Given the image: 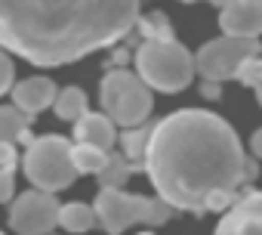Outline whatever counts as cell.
<instances>
[{
    "instance_id": "cell-21",
    "label": "cell",
    "mask_w": 262,
    "mask_h": 235,
    "mask_svg": "<svg viewBox=\"0 0 262 235\" xmlns=\"http://www.w3.org/2000/svg\"><path fill=\"white\" fill-rule=\"evenodd\" d=\"M16 198V173L13 167H0V204Z\"/></svg>"
},
{
    "instance_id": "cell-27",
    "label": "cell",
    "mask_w": 262,
    "mask_h": 235,
    "mask_svg": "<svg viewBox=\"0 0 262 235\" xmlns=\"http://www.w3.org/2000/svg\"><path fill=\"white\" fill-rule=\"evenodd\" d=\"M0 235H4V232H0Z\"/></svg>"
},
{
    "instance_id": "cell-20",
    "label": "cell",
    "mask_w": 262,
    "mask_h": 235,
    "mask_svg": "<svg viewBox=\"0 0 262 235\" xmlns=\"http://www.w3.org/2000/svg\"><path fill=\"white\" fill-rule=\"evenodd\" d=\"M13 84H16V65H13L10 53L0 47V96L10 93V90H13Z\"/></svg>"
},
{
    "instance_id": "cell-18",
    "label": "cell",
    "mask_w": 262,
    "mask_h": 235,
    "mask_svg": "<svg viewBox=\"0 0 262 235\" xmlns=\"http://www.w3.org/2000/svg\"><path fill=\"white\" fill-rule=\"evenodd\" d=\"M136 25L142 28L145 41H173V25H170V19H167L164 13H151L148 19L139 16Z\"/></svg>"
},
{
    "instance_id": "cell-24",
    "label": "cell",
    "mask_w": 262,
    "mask_h": 235,
    "mask_svg": "<svg viewBox=\"0 0 262 235\" xmlns=\"http://www.w3.org/2000/svg\"><path fill=\"white\" fill-rule=\"evenodd\" d=\"M253 90H256V99H259V105H262V53H259V77H256Z\"/></svg>"
},
{
    "instance_id": "cell-11",
    "label": "cell",
    "mask_w": 262,
    "mask_h": 235,
    "mask_svg": "<svg viewBox=\"0 0 262 235\" xmlns=\"http://www.w3.org/2000/svg\"><path fill=\"white\" fill-rule=\"evenodd\" d=\"M59 90L50 77H25L19 84H13V105L28 118V114H40L43 108H50L56 102Z\"/></svg>"
},
{
    "instance_id": "cell-15",
    "label": "cell",
    "mask_w": 262,
    "mask_h": 235,
    "mask_svg": "<svg viewBox=\"0 0 262 235\" xmlns=\"http://www.w3.org/2000/svg\"><path fill=\"white\" fill-rule=\"evenodd\" d=\"M53 108H56V114L62 118V121L77 124L80 118L90 111V108H86V93H83L80 87H65V90H59V96H56Z\"/></svg>"
},
{
    "instance_id": "cell-26",
    "label": "cell",
    "mask_w": 262,
    "mask_h": 235,
    "mask_svg": "<svg viewBox=\"0 0 262 235\" xmlns=\"http://www.w3.org/2000/svg\"><path fill=\"white\" fill-rule=\"evenodd\" d=\"M50 235H56V232H50Z\"/></svg>"
},
{
    "instance_id": "cell-25",
    "label": "cell",
    "mask_w": 262,
    "mask_h": 235,
    "mask_svg": "<svg viewBox=\"0 0 262 235\" xmlns=\"http://www.w3.org/2000/svg\"><path fill=\"white\" fill-rule=\"evenodd\" d=\"M182 4H201V0H182Z\"/></svg>"
},
{
    "instance_id": "cell-17",
    "label": "cell",
    "mask_w": 262,
    "mask_h": 235,
    "mask_svg": "<svg viewBox=\"0 0 262 235\" xmlns=\"http://www.w3.org/2000/svg\"><path fill=\"white\" fill-rule=\"evenodd\" d=\"M71 158H74V170H77V173H99V170L105 167L108 152L77 143V146H74V152H71Z\"/></svg>"
},
{
    "instance_id": "cell-10",
    "label": "cell",
    "mask_w": 262,
    "mask_h": 235,
    "mask_svg": "<svg viewBox=\"0 0 262 235\" xmlns=\"http://www.w3.org/2000/svg\"><path fill=\"white\" fill-rule=\"evenodd\" d=\"M213 235H262V192L237 198L222 213Z\"/></svg>"
},
{
    "instance_id": "cell-7",
    "label": "cell",
    "mask_w": 262,
    "mask_h": 235,
    "mask_svg": "<svg viewBox=\"0 0 262 235\" xmlns=\"http://www.w3.org/2000/svg\"><path fill=\"white\" fill-rule=\"evenodd\" d=\"M262 47L256 41H244V37H216V41H207L198 53H194V68L204 81H213V84H225L231 77H237L241 65L247 59H253Z\"/></svg>"
},
{
    "instance_id": "cell-14",
    "label": "cell",
    "mask_w": 262,
    "mask_h": 235,
    "mask_svg": "<svg viewBox=\"0 0 262 235\" xmlns=\"http://www.w3.org/2000/svg\"><path fill=\"white\" fill-rule=\"evenodd\" d=\"M0 143H31L28 118L16 105H0Z\"/></svg>"
},
{
    "instance_id": "cell-1",
    "label": "cell",
    "mask_w": 262,
    "mask_h": 235,
    "mask_svg": "<svg viewBox=\"0 0 262 235\" xmlns=\"http://www.w3.org/2000/svg\"><path fill=\"white\" fill-rule=\"evenodd\" d=\"M142 167L158 198L194 213H204L213 192H237L256 177L234 127L204 108H182L158 121Z\"/></svg>"
},
{
    "instance_id": "cell-16",
    "label": "cell",
    "mask_w": 262,
    "mask_h": 235,
    "mask_svg": "<svg viewBox=\"0 0 262 235\" xmlns=\"http://www.w3.org/2000/svg\"><path fill=\"white\" fill-rule=\"evenodd\" d=\"M129 173H133V167H129V164L123 161V155H114V152H108V158H105V167H102L96 177H99L102 189H120V186L129 180Z\"/></svg>"
},
{
    "instance_id": "cell-22",
    "label": "cell",
    "mask_w": 262,
    "mask_h": 235,
    "mask_svg": "<svg viewBox=\"0 0 262 235\" xmlns=\"http://www.w3.org/2000/svg\"><path fill=\"white\" fill-rule=\"evenodd\" d=\"M0 167H16V143H0Z\"/></svg>"
},
{
    "instance_id": "cell-9",
    "label": "cell",
    "mask_w": 262,
    "mask_h": 235,
    "mask_svg": "<svg viewBox=\"0 0 262 235\" xmlns=\"http://www.w3.org/2000/svg\"><path fill=\"white\" fill-rule=\"evenodd\" d=\"M219 28L228 37L256 41L262 34V0H225L219 13Z\"/></svg>"
},
{
    "instance_id": "cell-8",
    "label": "cell",
    "mask_w": 262,
    "mask_h": 235,
    "mask_svg": "<svg viewBox=\"0 0 262 235\" xmlns=\"http://www.w3.org/2000/svg\"><path fill=\"white\" fill-rule=\"evenodd\" d=\"M59 210H62V204L56 201L53 192L31 189V192L13 198L10 229L16 235H50L59 226Z\"/></svg>"
},
{
    "instance_id": "cell-23",
    "label": "cell",
    "mask_w": 262,
    "mask_h": 235,
    "mask_svg": "<svg viewBox=\"0 0 262 235\" xmlns=\"http://www.w3.org/2000/svg\"><path fill=\"white\" fill-rule=\"evenodd\" d=\"M250 152H253V158H262V127L250 136Z\"/></svg>"
},
{
    "instance_id": "cell-3",
    "label": "cell",
    "mask_w": 262,
    "mask_h": 235,
    "mask_svg": "<svg viewBox=\"0 0 262 235\" xmlns=\"http://www.w3.org/2000/svg\"><path fill=\"white\" fill-rule=\"evenodd\" d=\"M136 74L161 93H179L185 90L198 68H194V53L173 41H142L136 50Z\"/></svg>"
},
{
    "instance_id": "cell-6",
    "label": "cell",
    "mask_w": 262,
    "mask_h": 235,
    "mask_svg": "<svg viewBox=\"0 0 262 235\" xmlns=\"http://www.w3.org/2000/svg\"><path fill=\"white\" fill-rule=\"evenodd\" d=\"M74 146L65 136H40L31 140L22 158V170L28 177V183L40 192H62L74 183L77 170H74V158H71Z\"/></svg>"
},
{
    "instance_id": "cell-5",
    "label": "cell",
    "mask_w": 262,
    "mask_h": 235,
    "mask_svg": "<svg viewBox=\"0 0 262 235\" xmlns=\"http://www.w3.org/2000/svg\"><path fill=\"white\" fill-rule=\"evenodd\" d=\"M99 102L117 127H142L155 108L151 87L126 68H111L99 84Z\"/></svg>"
},
{
    "instance_id": "cell-4",
    "label": "cell",
    "mask_w": 262,
    "mask_h": 235,
    "mask_svg": "<svg viewBox=\"0 0 262 235\" xmlns=\"http://www.w3.org/2000/svg\"><path fill=\"white\" fill-rule=\"evenodd\" d=\"M93 207L99 226L108 235H120L133 226H164L173 217V207L164 198L129 195L123 189H99Z\"/></svg>"
},
{
    "instance_id": "cell-13",
    "label": "cell",
    "mask_w": 262,
    "mask_h": 235,
    "mask_svg": "<svg viewBox=\"0 0 262 235\" xmlns=\"http://www.w3.org/2000/svg\"><path fill=\"white\" fill-rule=\"evenodd\" d=\"M96 223H99V220H96V207L86 204V201H68V204H62V210H59V226H62L65 232H71V235H83V232H90Z\"/></svg>"
},
{
    "instance_id": "cell-19",
    "label": "cell",
    "mask_w": 262,
    "mask_h": 235,
    "mask_svg": "<svg viewBox=\"0 0 262 235\" xmlns=\"http://www.w3.org/2000/svg\"><path fill=\"white\" fill-rule=\"evenodd\" d=\"M148 140H151V130L145 127H133L129 133H123V158H145Z\"/></svg>"
},
{
    "instance_id": "cell-12",
    "label": "cell",
    "mask_w": 262,
    "mask_h": 235,
    "mask_svg": "<svg viewBox=\"0 0 262 235\" xmlns=\"http://www.w3.org/2000/svg\"><path fill=\"white\" fill-rule=\"evenodd\" d=\"M74 136H77V143H83V146L111 152L114 143H117V124L111 121L105 111H86L80 121L74 124Z\"/></svg>"
},
{
    "instance_id": "cell-2",
    "label": "cell",
    "mask_w": 262,
    "mask_h": 235,
    "mask_svg": "<svg viewBox=\"0 0 262 235\" xmlns=\"http://www.w3.org/2000/svg\"><path fill=\"white\" fill-rule=\"evenodd\" d=\"M142 0H0V47L34 65H68L117 44Z\"/></svg>"
}]
</instances>
